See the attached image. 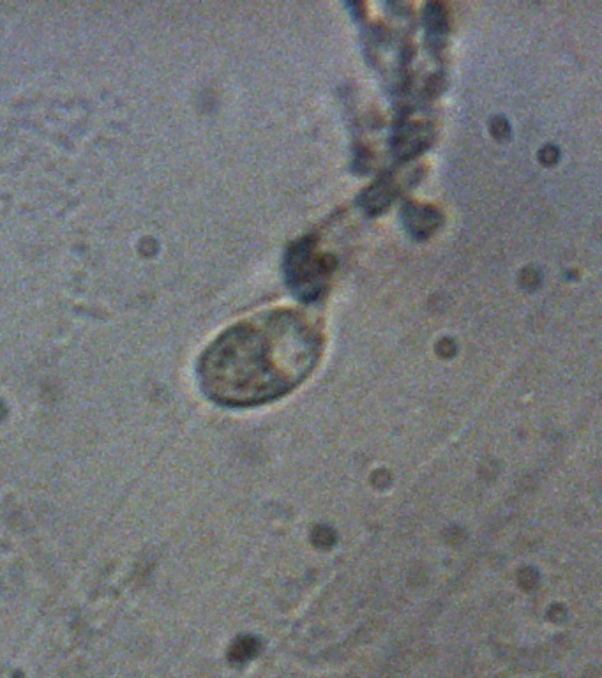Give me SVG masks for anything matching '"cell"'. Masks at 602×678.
I'll return each mask as SVG.
<instances>
[{
	"label": "cell",
	"instance_id": "1",
	"mask_svg": "<svg viewBox=\"0 0 602 678\" xmlns=\"http://www.w3.org/2000/svg\"><path fill=\"white\" fill-rule=\"evenodd\" d=\"M322 351L318 318L288 307L262 311L228 327L203 350L200 385L221 407H260L299 387Z\"/></svg>",
	"mask_w": 602,
	"mask_h": 678
},
{
	"label": "cell",
	"instance_id": "2",
	"mask_svg": "<svg viewBox=\"0 0 602 678\" xmlns=\"http://www.w3.org/2000/svg\"><path fill=\"white\" fill-rule=\"evenodd\" d=\"M313 247L307 244H299L291 249L290 265H288V274H290V287L293 290H300L302 299H311V295H316L325 282V265L318 256H315Z\"/></svg>",
	"mask_w": 602,
	"mask_h": 678
}]
</instances>
